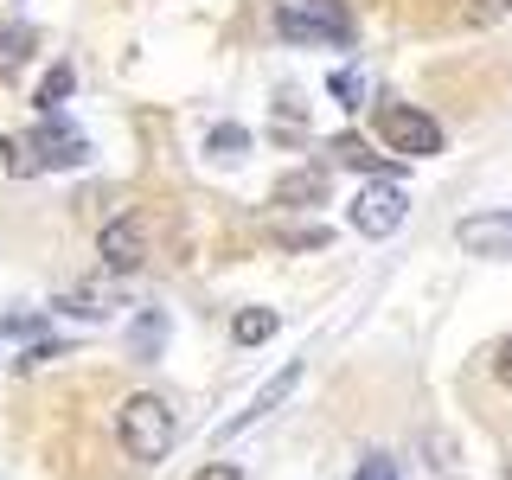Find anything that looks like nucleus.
Segmentation results:
<instances>
[{
    "instance_id": "20e7f679",
    "label": "nucleus",
    "mask_w": 512,
    "mask_h": 480,
    "mask_svg": "<svg viewBox=\"0 0 512 480\" xmlns=\"http://www.w3.org/2000/svg\"><path fill=\"white\" fill-rule=\"evenodd\" d=\"M378 135L391 141V154H404V160L442 154V128L429 122L423 109H404V103H384V109H378Z\"/></svg>"
},
{
    "instance_id": "f03ea898",
    "label": "nucleus",
    "mask_w": 512,
    "mask_h": 480,
    "mask_svg": "<svg viewBox=\"0 0 512 480\" xmlns=\"http://www.w3.org/2000/svg\"><path fill=\"white\" fill-rule=\"evenodd\" d=\"M276 32L295 45H346L352 13L346 0H276Z\"/></svg>"
},
{
    "instance_id": "6e6552de",
    "label": "nucleus",
    "mask_w": 512,
    "mask_h": 480,
    "mask_svg": "<svg viewBox=\"0 0 512 480\" xmlns=\"http://www.w3.org/2000/svg\"><path fill=\"white\" fill-rule=\"evenodd\" d=\"M32 148H39L45 173H52V167H84V160H90V141H84V135H71V128H64L58 116L45 122V128H32Z\"/></svg>"
},
{
    "instance_id": "f3484780",
    "label": "nucleus",
    "mask_w": 512,
    "mask_h": 480,
    "mask_svg": "<svg viewBox=\"0 0 512 480\" xmlns=\"http://www.w3.org/2000/svg\"><path fill=\"white\" fill-rule=\"evenodd\" d=\"M461 13H468L474 26H493V20H506V13H512V0H461Z\"/></svg>"
},
{
    "instance_id": "f257e3e1",
    "label": "nucleus",
    "mask_w": 512,
    "mask_h": 480,
    "mask_svg": "<svg viewBox=\"0 0 512 480\" xmlns=\"http://www.w3.org/2000/svg\"><path fill=\"white\" fill-rule=\"evenodd\" d=\"M116 436L128 448V461H167L173 442H180V416H173V404L160 391H135L116 410Z\"/></svg>"
},
{
    "instance_id": "ddd939ff",
    "label": "nucleus",
    "mask_w": 512,
    "mask_h": 480,
    "mask_svg": "<svg viewBox=\"0 0 512 480\" xmlns=\"http://www.w3.org/2000/svg\"><path fill=\"white\" fill-rule=\"evenodd\" d=\"M26 58H32V32L26 26H0V77L20 71Z\"/></svg>"
},
{
    "instance_id": "a211bd4d",
    "label": "nucleus",
    "mask_w": 512,
    "mask_h": 480,
    "mask_svg": "<svg viewBox=\"0 0 512 480\" xmlns=\"http://www.w3.org/2000/svg\"><path fill=\"white\" fill-rule=\"evenodd\" d=\"M333 96H340L346 109H359V103H365V84H359V71H333Z\"/></svg>"
},
{
    "instance_id": "9d476101",
    "label": "nucleus",
    "mask_w": 512,
    "mask_h": 480,
    "mask_svg": "<svg viewBox=\"0 0 512 480\" xmlns=\"http://www.w3.org/2000/svg\"><path fill=\"white\" fill-rule=\"evenodd\" d=\"M160 346H167V314L148 308V314L135 320V333H128V352H135V359H148V352H160Z\"/></svg>"
},
{
    "instance_id": "412c9836",
    "label": "nucleus",
    "mask_w": 512,
    "mask_h": 480,
    "mask_svg": "<svg viewBox=\"0 0 512 480\" xmlns=\"http://www.w3.org/2000/svg\"><path fill=\"white\" fill-rule=\"evenodd\" d=\"M192 480H244V474H237V468H231V461H205V468H199V474H192Z\"/></svg>"
},
{
    "instance_id": "423d86ee",
    "label": "nucleus",
    "mask_w": 512,
    "mask_h": 480,
    "mask_svg": "<svg viewBox=\"0 0 512 480\" xmlns=\"http://www.w3.org/2000/svg\"><path fill=\"white\" fill-rule=\"evenodd\" d=\"M96 250H103V263H109V269H141V256H148V237H141V218H135V212L109 218L103 231H96Z\"/></svg>"
},
{
    "instance_id": "aec40b11",
    "label": "nucleus",
    "mask_w": 512,
    "mask_h": 480,
    "mask_svg": "<svg viewBox=\"0 0 512 480\" xmlns=\"http://www.w3.org/2000/svg\"><path fill=\"white\" fill-rule=\"evenodd\" d=\"M493 378H500L506 391H512V333H506L500 346H493Z\"/></svg>"
},
{
    "instance_id": "f8f14e48",
    "label": "nucleus",
    "mask_w": 512,
    "mask_h": 480,
    "mask_svg": "<svg viewBox=\"0 0 512 480\" xmlns=\"http://www.w3.org/2000/svg\"><path fill=\"white\" fill-rule=\"evenodd\" d=\"M7 173H13V180L45 173V160H39V148H32V135H7Z\"/></svg>"
},
{
    "instance_id": "2eb2a0df",
    "label": "nucleus",
    "mask_w": 512,
    "mask_h": 480,
    "mask_svg": "<svg viewBox=\"0 0 512 480\" xmlns=\"http://www.w3.org/2000/svg\"><path fill=\"white\" fill-rule=\"evenodd\" d=\"M340 160H346V167H365V173H391V160H384V154H372L359 135H346V141H340Z\"/></svg>"
},
{
    "instance_id": "9b49d317",
    "label": "nucleus",
    "mask_w": 512,
    "mask_h": 480,
    "mask_svg": "<svg viewBox=\"0 0 512 480\" xmlns=\"http://www.w3.org/2000/svg\"><path fill=\"white\" fill-rule=\"evenodd\" d=\"M64 314H77V320H109V314H116V295H109V288H77V295H64Z\"/></svg>"
},
{
    "instance_id": "7ed1b4c3",
    "label": "nucleus",
    "mask_w": 512,
    "mask_h": 480,
    "mask_svg": "<svg viewBox=\"0 0 512 480\" xmlns=\"http://www.w3.org/2000/svg\"><path fill=\"white\" fill-rule=\"evenodd\" d=\"M404 218H410V199H404V186H397V180L359 186V199L346 205V224H352L359 237H391Z\"/></svg>"
},
{
    "instance_id": "6ab92c4d",
    "label": "nucleus",
    "mask_w": 512,
    "mask_h": 480,
    "mask_svg": "<svg viewBox=\"0 0 512 480\" xmlns=\"http://www.w3.org/2000/svg\"><path fill=\"white\" fill-rule=\"evenodd\" d=\"M352 480H397V461H391V455H365Z\"/></svg>"
},
{
    "instance_id": "0eeeda50",
    "label": "nucleus",
    "mask_w": 512,
    "mask_h": 480,
    "mask_svg": "<svg viewBox=\"0 0 512 480\" xmlns=\"http://www.w3.org/2000/svg\"><path fill=\"white\" fill-rule=\"evenodd\" d=\"M295 384H301V359H295V365H282V372H276V378H269V384H263V391H256V397H250V404H244V410H237V416H231V423H224V436H244V429H250V423H263V416H269V410H276V404H288V397H295Z\"/></svg>"
},
{
    "instance_id": "4468645a",
    "label": "nucleus",
    "mask_w": 512,
    "mask_h": 480,
    "mask_svg": "<svg viewBox=\"0 0 512 480\" xmlns=\"http://www.w3.org/2000/svg\"><path fill=\"white\" fill-rule=\"evenodd\" d=\"M71 84H77V77H71V64H52V71L39 77V109H45V116H58V103L71 96Z\"/></svg>"
},
{
    "instance_id": "39448f33",
    "label": "nucleus",
    "mask_w": 512,
    "mask_h": 480,
    "mask_svg": "<svg viewBox=\"0 0 512 480\" xmlns=\"http://www.w3.org/2000/svg\"><path fill=\"white\" fill-rule=\"evenodd\" d=\"M455 244L468 256H512V212H474L455 224Z\"/></svg>"
},
{
    "instance_id": "1a4fd4ad",
    "label": "nucleus",
    "mask_w": 512,
    "mask_h": 480,
    "mask_svg": "<svg viewBox=\"0 0 512 480\" xmlns=\"http://www.w3.org/2000/svg\"><path fill=\"white\" fill-rule=\"evenodd\" d=\"M276 308H237V320H231V340L237 346H263V340H276Z\"/></svg>"
},
{
    "instance_id": "dca6fc26",
    "label": "nucleus",
    "mask_w": 512,
    "mask_h": 480,
    "mask_svg": "<svg viewBox=\"0 0 512 480\" xmlns=\"http://www.w3.org/2000/svg\"><path fill=\"white\" fill-rule=\"evenodd\" d=\"M205 148H212V154H244V148H250V135L224 122V128H212V135H205Z\"/></svg>"
}]
</instances>
